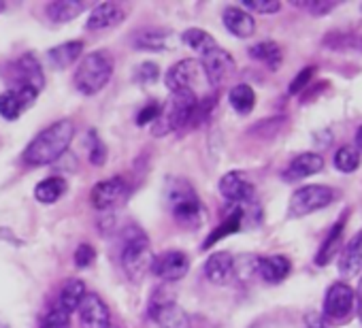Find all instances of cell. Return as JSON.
Returning a JSON list of instances; mask_svg holds the SVG:
<instances>
[{
	"instance_id": "obj_1",
	"label": "cell",
	"mask_w": 362,
	"mask_h": 328,
	"mask_svg": "<svg viewBox=\"0 0 362 328\" xmlns=\"http://www.w3.org/2000/svg\"><path fill=\"white\" fill-rule=\"evenodd\" d=\"M75 139V124L73 119H58L43 128L24 149L22 158L28 167H47L58 162L71 147Z\"/></svg>"
},
{
	"instance_id": "obj_2",
	"label": "cell",
	"mask_w": 362,
	"mask_h": 328,
	"mask_svg": "<svg viewBox=\"0 0 362 328\" xmlns=\"http://www.w3.org/2000/svg\"><path fill=\"white\" fill-rule=\"evenodd\" d=\"M119 262L124 273L130 277V281H141L153 262V252L149 245V237L145 235L143 228L130 224L122 233V252H119Z\"/></svg>"
},
{
	"instance_id": "obj_3",
	"label": "cell",
	"mask_w": 362,
	"mask_h": 328,
	"mask_svg": "<svg viewBox=\"0 0 362 328\" xmlns=\"http://www.w3.org/2000/svg\"><path fill=\"white\" fill-rule=\"evenodd\" d=\"M113 58L107 52H90L81 58L75 75L73 86L83 96H96L107 88L113 77Z\"/></svg>"
},
{
	"instance_id": "obj_4",
	"label": "cell",
	"mask_w": 362,
	"mask_h": 328,
	"mask_svg": "<svg viewBox=\"0 0 362 328\" xmlns=\"http://www.w3.org/2000/svg\"><path fill=\"white\" fill-rule=\"evenodd\" d=\"M199 107V96L192 90H177L170 92L166 105H162V115L153 124V134L162 136L166 132H175L192 124Z\"/></svg>"
},
{
	"instance_id": "obj_5",
	"label": "cell",
	"mask_w": 362,
	"mask_h": 328,
	"mask_svg": "<svg viewBox=\"0 0 362 328\" xmlns=\"http://www.w3.org/2000/svg\"><path fill=\"white\" fill-rule=\"evenodd\" d=\"M166 203L173 218L186 226H197L203 216V205L194 188L184 177H173L166 184Z\"/></svg>"
},
{
	"instance_id": "obj_6",
	"label": "cell",
	"mask_w": 362,
	"mask_h": 328,
	"mask_svg": "<svg viewBox=\"0 0 362 328\" xmlns=\"http://www.w3.org/2000/svg\"><path fill=\"white\" fill-rule=\"evenodd\" d=\"M334 201V190L328 186H303L298 188L292 197H290V216L292 218H303L309 216L313 211H320L324 207H328Z\"/></svg>"
},
{
	"instance_id": "obj_7",
	"label": "cell",
	"mask_w": 362,
	"mask_h": 328,
	"mask_svg": "<svg viewBox=\"0 0 362 328\" xmlns=\"http://www.w3.org/2000/svg\"><path fill=\"white\" fill-rule=\"evenodd\" d=\"M128 197H130L128 182L122 175H113V177L98 182L92 188L90 201H92V207L98 211H113L115 207L124 205L128 201Z\"/></svg>"
},
{
	"instance_id": "obj_8",
	"label": "cell",
	"mask_w": 362,
	"mask_h": 328,
	"mask_svg": "<svg viewBox=\"0 0 362 328\" xmlns=\"http://www.w3.org/2000/svg\"><path fill=\"white\" fill-rule=\"evenodd\" d=\"M7 79H9V88H35L37 92H41L45 86L41 62L33 54H26L20 60H16L9 66Z\"/></svg>"
},
{
	"instance_id": "obj_9",
	"label": "cell",
	"mask_w": 362,
	"mask_h": 328,
	"mask_svg": "<svg viewBox=\"0 0 362 328\" xmlns=\"http://www.w3.org/2000/svg\"><path fill=\"white\" fill-rule=\"evenodd\" d=\"M205 77L203 66L197 58H186V60H179L177 64H173L164 77V83L170 92L177 90H197L199 81Z\"/></svg>"
},
{
	"instance_id": "obj_10",
	"label": "cell",
	"mask_w": 362,
	"mask_h": 328,
	"mask_svg": "<svg viewBox=\"0 0 362 328\" xmlns=\"http://www.w3.org/2000/svg\"><path fill=\"white\" fill-rule=\"evenodd\" d=\"M35 88H9L0 94V117L7 122L20 119L39 98Z\"/></svg>"
},
{
	"instance_id": "obj_11",
	"label": "cell",
	"mask_w": 362,
	"mask_h": 328,
	"mask_svg": "<svg viewBox=\"0 0 362 328\" xmlns=\"http://www.w3.org/2000/svg\"><path fill=\"white\" fill-rule=\"evenodd\" d=\"M149 271L162 281H179L190 271V258L179 250H168L160 256H153Z\"/></svg>"
},
{
	"instance_id": "obj_12",
	"label": "cell",
	"mask_w": 362,
	"mask_h": 328,
	"mask_svg": "<svg viewBox=\"0 0 362 328\" xmlns=\"http://www.w3.org/2000/svg\"><path fill=\"white\" fill-rule=\"evenodd\" d=\"M199 62L203 66L205 79L214 88H218L224 81H228L233 77V73H235V60H233V56L226 49H222L220 45L216 49L207 52L205 56H201Z\"/></svg>"
},
{
	"instance_id": "obj_13",
	"label": "cell",
	"mask_w": 362,
	"mask_h": 328,
	"mask_svg": "<svg viewBox=\"0 0 362 328\" xmlns=\"http://www.w3.org/2000/svg\"><path fill=\"white\" fill-rule=\"evenodd\" d=\"M218 190H220V194H222L228 203H233V205H237V207H245L247 203L254 201V194H256L254 184H252L243 173H239V171L226 173V175L220 180Z\"/></svg>"
},
{
	"instance_id": "obj_14",
	"label": "cell",
	"mask_w": 362,
	"mask_h": 328,
	"mask_svg": "<svg viewBox=\"0 0 362 328\" xmlns=\"http://www.w3.org/2000/svg\"><path fill=\"white\" fill-rule=\"evenodd\" d=\"M354 303H356L354 290L347 283L337 281L326 292V298H324V315L330 317V320H343V317H347L351 313Z\"/></svg>"
},
{
	"instance_id": "obj_15",
	"label": "cell",
	"mask_w": 362,
	"mask_h": 328,
	"mask_svg": "<svg viewBox=\"0 0 362 328\" xmlns=\"http://www.w3.org/2000/svg\"><path fill=\"white\" fill-rule=\"evenodd\" d=\"M77 311L81 328H111V311L98 294L88 292Z\"/></svg>"
},
{
	"instance_id": "obj_16",
	"label": "cell",
	"mask_w": 362,
	"mask_h": 328,
	"mask_svg": "<svg viewBox=\"0 0 362 328\" xmlns=\"http://www.w3.org/2000/svg\"><path fill=\"white\" fill-rule=\"evenodd\" d=\"M151 317L160 328H192L188 313L173 300H158L151 305Z\"/></svg>"
},
{
	"instance_id": "obj_17",
	"label": "cell",
	"mask_w": 362,
	"mask_h": 328,
	"mask_svg": "<svg viewBox=\"0 0 362 328\" xmlns=\"http://www.w3.org/2000/svg\"><path fill=\"white\" fill-rule=\"evenodd\" d=\"M124 18H126V11L117 3H100L90 11L88 22H86V30H90V33L107 30V28L117 26Z\"/></svg>"
},
{
	"instance_id": "obj_18",
	"label": "cell",
	"mask_w": 362,
	"mask_h": 328,
	"mask_svg": "<svg viewBox=\"0 0 362 328\" xmlns=\"http://www.w3.org/2000/svg\"><path fill=\"white\" fill-rule=\"evenodd\" d=\"M205 277L216 286H228L235 277V258L228 252H216L205 262Z\"/></svg>"
},
{
	"instance_id": "obj_19",
	"label": "cell",
	"mask_w": 362,
	"mask_h": 328,
	"mask_svg": "<svg viewBox=\"0 0 362 328\" xmlns=\"http://www.w3.org/2000/svg\"><path fill=\"white\" fill-rule=\"evenodd\" d=\"M322 169H324V158L320 153L305 151V153H298L288 164V169L284 171V180L286 182H298V180H305V177L320 173Z\"/></svg>"
},
{
	"instance_id": "obj_20",
	"label": "cell",
	"mask_w": 362,
	"mask_h": 328,
	"mask_svg": "<svg viewBox=\"0 0 362 328\" xmlns=\"http://www.w3.org/2000/svg\"><path fill=\"white\" fill-rule=\"evenodd\" d=\"M222 20H224L226 30L237 39H250L256 33V22L252 13H247L241 7H226L222 13Z\"/></svg>"
},
{
	"instance_id": "obj_21",
	"label": "cell",
	"mask_w": 362,
	"mask_h": 328,
	"mask_svg": "<svg viewBox=\"0 0 362 328\" xmlns=\"http://www.w3.org/2000/svg\"><path fill=\"white\" fill-rule=\"evenodd\" d=\"M86 11H88V3H83V0H56V3H47L45 7L47 18L56 24L73 22Z\"/></svg>"
},
{
	"instance_id": "obj_22",
	"label": "cell",
	"mask_w": 362,
	"mask_h": 328,
	"mask_svg": "<svg viewBox=\"0 0 362 328\" xmlns=\"http://www.w3.org/2000/svg\"><path fill=\"white\" fill-rule=\"evenodd\" d=\"M339 271L343 277H356L362 271V230H358L354 239L345 245L339 260Z\"/></svg>"
},
{
	"instance_id": "obj_23",
	"label": "cell",
	"mask_w": 362,
	"mask_h": 328,
	"mask_svg": "<svg viewBox=\"0 0 362 328\" xmlns=\"http://www.w3.org/2000/svg\"><path fill=\"white\" fill-rule=\"evenodd\" d=\"M256 269L260 273V277L269 283H279L284 281L290 271H292V262L286 258V256H267V258H260L256 262Z\"/></svg>"
},
{
	"instance_id": "obj_24",
	"label": "cell",
	"mask_w": 362,
	"mask_h": 328,
	"mask_svg": "<svg viewBox=\"0 0 362 328\" xmlns=\"http://www.w3.org/2000/svg\"><path fill=\"white\" fill-rule=\"evenodd\" d=\"M173 35L164 28H141L139 33H134V47L145 49V52H164L170 45Z\"/></svg>"
},
{
	"instance_id": "obj_25",
	"label": "cell",
	"mask_w": 362,
	"mask_h": 328,
	"mask_svg": "<svg viewBox=\"0 0 362 328\" xmlns=\"http://www.w3.org/2000/svg\"><path fill=\"white\" fill-rule=\"evenodd\" d=\"M69 190V182L60 175H54V177H45L43 182H39L35 186V199L43 205H52V203H58Z\"/></svg>"
},
{
	"instance_id": "obj_26",
	"label": "cell",
	"mask_w": 362,
	"mask_h": 328,
	"mask_svg": "<svg viewBox=\"0 0 362 328\" xmlns=\"http://www.w3.org/2000/svg\"><path fill=\"white\" fill-rule=\"evenodd\" d=\"M81 56H83V43L81 41H69V43L56 45L54 49L47 52V58H49L52 66L54 69H60V71L69 69Z\"/></svg>"
},
{
	"instance_id": "obj_27",
	"label": "cell",
	"mask_w": 362,
	"mask_h": 328,
	"mask_svg": "<svg viewBox=\"0 0 362 328\" xmlns=\"http://www.w3.org/2000/svg\"><path fill=\"white\" fill-rule=\"evenodd\" d=\"M86 294H88L86 283H83L81 279H77V277H71V279L62 286L56 305H60L66 313H73V311L79 309V305H81V300L86 298Z\"/></svg>"
},
{
	"instance_id": "obj_28",
	"label": "cell",
	"mask_w": 362,
	"mask_h": 328,
	"mask_svg": "<svg viewBox=\"0 0 362 328\" xmlns=\"http://www.w3.org/2000/svg\"><path fill=\"white\" fill-rule=\"evenodd\" d=\"M243 213H245V209L243 207H235V211L205 239V243H203V250H209V247H214L218 241H222L224 237H228V235H235V233H239L241 230V224H243Z\"/></svg>"
},
{
	"instance_id": "obj_29",
	"label": "cell",
	"mask_w": 362,
	"mask_h": 328,
	"mask_svg": "<svg viewBox=\"0 0 362 328\" xmlns=\"http://www.w3.org/2000/svg\"><path fill=\"white\" fill-rule=\"evenodd\" d=\"M228 102L239 115H250L256 105V92L247 83H239L228 92Z\"/></svg>"
},
{
	"instance_id": "obj_30",
	"label": "cell",
	"mask_w": 362,
	"mask_h": 328,
	"mask_svg": "<svg viewBox=\"0 0 362 328\" xmlns=\"http://www.w3.org/2000/svg\"><path fill=\"white\" fill-rule=\"evenodd\" d=\"M250 56H252L254 60L267 64L271 71H275V69L281 64V58H284L281 47H279L275 41H260V43L252 45V47H250Z\"/></svg>"
},
{
	"instance_id": "obj_31",
	"label": "cell",
	"mask_w": 362,
	"mask_h": 328,
	"mask_svg": "<svg viewBox=\"0 0 362 328\" xmlns=\"http://www.w3.org/2000/svg\"><path fill=\"white\" fill-rule=\"evenodd\" d=\"M181 43L188 45L190 49H194L199 56H205L207 52L218 47L214 35H209L207 30H201V28H188L184 35H181Z\"/></svg>"
},
{
	"instance_id": "obj_32",
	"label": "cell",
	"mask_w": 362,
	"mask_h": 328,
	"mask_svg": "<svg viewBox=\"0 0 362 328\" xmlns=\"http://www.w3.org/2000/svg\"><path fill=\"white\" fill-rule=\"evenodd\" d=\"M341 237H343V220L337 222L334 228H332V230L328 233V237L324 239L322 247H320L317 254H315V264L326 266V264L334 258V254H337V250H339V243H341Z\"/></svg>"
},
{
	"instance_id": "obj_33",
	"label": "cell",
	"mask_w": 362,
	"mask_h": 328,
	"mask_svg": "<svg viewBox=\"0 0 362 328\" xmlns=\"http://www.w3.org/2000/svg\"><path fill=\"white\" fill-rule=\"evenodd\" d=\"M334 167L341 171V173H351L360 167V153L356 147L351 145H343L337 149L334 153Z\"/></svg>"
},
{
	"instance_id": "obj_34",
	"label": "cell",
	"mask_w": 362,
	"mask_h": 328,
	"mask_svg": "<svg viewBox=\"0 0 362 328\" xmlns=\"http://www.w3.org/2000/svg\"><path fill=\"white\" fill-rule=\"evenodd\" d=\"M41 328H71V313H66L60 305H54L45 313Z\"/></svg>"
},
{
	"instance_id": "obj_35",
	"label": "cell",
	"mask_w": 362,
	"mask_h": 328,
	"mask_svg": "<svg viewBox=\"0 0 362 328\" xmlns=\"http://www.w3.org/2000/svg\"><path fill=\"white\" fill-rule=\"evenodd\" d=\"M88 158L94 167H100V164L107 162V147L105 143L98 139L96 130H90V141H88Z\"/></svg>"
},
{
	"instance_id": "obj_36",
	"label": "cell",
	"mask_w": 362,
	"mask_h": 328,
	"mask_svg": "<svg viewBox=\"0 0 362 328\" xmlns=\"http://www.w3.org/2000/svg\"><path fill=\"white\" fill-rule=\"evenodd\" d=\"M245 7V11H254V13H260V16H271V13H277L281 9V3L279 0H243L241 3Z\"/></svg>"
},
{
	"instance_id": "obj_37",
	"label": "cell",
	"mask_w": 362,
	"mask_h": 328,
	"mask_svg": "<svg viewBox=\"0 0 362 328\" xmlns=\"http://www.w3.org/2000/svg\"><path fill=\"white\" fill-rule=\"evenodd\" d=\"M73 258H75V266L77 269H88L96 260V250L90 243H79L75 254H73Z\"/></svg>"
},
{
	"instance_id": "obj_38",
	"label": "cell",
	"mask_w": 362,
	"mask_h": 328,
	"mask_svg": "<svg viewBox=\"0 0 362 328\" xmlns=\"http://www.w3.org/2000/svg\"><path fill=\"white\" fill-rule=\"evenodd\" d=\"M160 115H162V105H160V102H147V105L139 111V115H136V126L156 124Z\"/></svg>"
},
{
	"instance_id": "obj_39",
	"label": "cell",
	"mask_w": 362,
	"mask_h": 328,
	"mask_svg": "<svg viewBox=\"0 0 362 328\" xmlns=\"http://www.w3.org/2000/svg\"><path fill=\"white\" fill-rule=\"evenodd\" d=\"M158 77H160V69H158L156 62H143V64H139V69H136V81L139 83L149 86V83L158 81Z\"/></svg>"
},
{
	"instance_id": "obj_40",
	"label": "cell",
	"mask_w": 362,
	"mask_h": 328,
	"mask_svg": "<svg viewBox=\"0 0 362 328\" xmlns=\"http://www.w3.org/2000/svg\"><path fill=\"white\" fill-rule=\"evenodd\" d=\"M311 75H313V66L300 71V75H296V79L290 83V94H298V92L307 86V81L311 79Z\"/></svg>"
},
{
	"instance_id": "obj_41",
	"label": "cell",
	"mask_w": 362,
	"mask_h": 328,
	"mask_svg": "<svg viewBox=\"0 0 362 328\" xmlns=\"http://www.w3.org/2000/svg\"><path fill=\"white\" fill-rule=\"evenodd\" d=\"M294 5H303V7H307L311 13H317V16H322V13H326V11H332L334 7H337V3H294Z\"/></svg>"
},
{
	"instance_id": "obj_42",
	"label": "cell",
	"mask_w": 362,
	"mask_h": 328,
	"mask_svg": "<svg viewBox=\"0 0 362 328\" xmlns=\"http://www.w3.org/2000/svg\"><path fill=\"white\" fill-rule=\"evenodd\" d=\"M354 294H356V305H358V317H360V322H362V277H360L358 290H356Z\"/></svg>"
},
{
	"instance_id": "obj_43",
	"label": "cell",
	"mask_w": 362,
	"mask_h": 328,
	"mask_svg": "<svg viewBox=\"0 0 362 328\" xmlns=\"http://www.w3.org/2000/svg\"><path fill=\"white\" fill-rule=\"evenodd\" d=\"M307 328H326V324H324L322 320L309 317V320H307Z\"/></svg>"
},
{
	"instance_id": "obj_44",
	"label": "cell",
	"mask_w": 362,
	"mask_h": 328,
	"mask_svg": "<svg viewBox=\"0 0 362 328\" xmlns=\"http://www.w3.org/2000/svg\"><path fill=\"white\" fill-rule=\"evenodd\" d=\"M356 149H362V126L356 132Z\"/></svg>"
},
{
	"instance_id": "obj_45",
	"label": "cell",
	"mask_w": 362,
	"mask_h": 328,
	"mask_svg": "<svg viewBox=\"0 0 362 328\" xmlns=\"http://www.w3.org/2000/svg\"><path fill=\"white\" fill-rule=\"evenodd\" d=\"M0 328H11V326H9V324H7L5 320H0Z\"/></svg>"
},
{
	"instance_id": "obj_46",
	"label": "cell",
	"mask_w": 362,
	"mask_h": 328,
	"mask_svg": "<svg viewBox=\"0 0 362 328\" xmlns=\"http://www.w3.org/2000/svg\"><path fill=\"white\" fill-rule=\"evenodd\" d=\"M111 328H113V326H111Z\"/></svg>"
}]
</instances>
